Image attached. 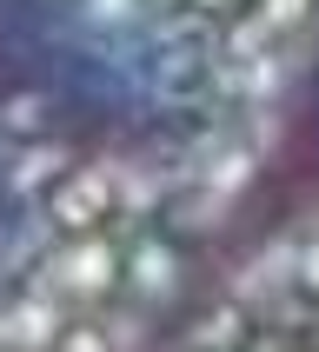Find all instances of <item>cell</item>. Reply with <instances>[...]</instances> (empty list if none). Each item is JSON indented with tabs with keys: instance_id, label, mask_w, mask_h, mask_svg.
<instances>
[{
	"instance_id": "cell-1",
	"label": "cell",
	"mask_w": 319,
	"mask_h": 352,
	"mask_svg": "<svg viewBox=\"0 0 319 352\" xmlns=\"http://www.w3.org/2000/svg\"><path fill=\"white\" fill-rule=\"evenodd\" d=\"M319 67V0H0V352H146L219 273Z\"/></svg>"
},
{
	"instance_id": "cell-2",
	"label": "cell",
	"mask_w": 319,
	"mask_h": 352,
	"mask_svg": "<svg viewBox=\"0 0 319 352\" xmlns=\"http://www.w3.org/2000/svg\"><path fill=\"white\" fill-rule=\"evenodd\" d=\"M146 352H319V199L239 239Z\"/></svg>"
}]
</instances>
